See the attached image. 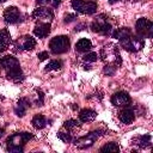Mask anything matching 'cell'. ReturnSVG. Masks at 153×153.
I'll return each instance as SVG.
<instances>
[{"label": "cell", "instance_id": "6da1fadb", "mask_svg": "<svg viewBox=\"0 0 153 153\" xmlns=\"http://www.w3.org/2000/svg\"><path fill=\"white\" fill-rule=\"evenodd\" d=\"M114 38L120 39L121 45L128 50V51H139L141 48H143L145 42L139 36H134L129 27H121L112 32Z\"/></svg>", "mask_w": 153, "mask_h": 153}, {"label": "cell", "instance_id": "7a4b0ae2", "mask_svg": "<svg viewBox=\"0 0 153 153\" xmlns=\"http://www.w3.org/2000/svg\"><path fill=\"white\" fill-rule=\"evenodd\" d=\"M31 139H32L31 133H16L7 139V151L20 153L24 151V148H23L24 143Z\"/></svg>", "mask_w": 153, "mask_h": 153}, {"label": "cell", "instance_id": "3957f363", "mask_svg": "<svg viewBox=\"0 0 153 153\" xmlns=\"http://www.w3.org/2000/svg\"><path fill=\"white\" fill-rule=\"evenodd\" d=\"M100 56L103 59V61H105L108 65H120L121 63V55L118 51V48L115 44H108L104 45L100 50Z\"/></svg>", "mask_w": 153, "mask_h": 153}, {"label": "cell", "instance_id": "277c9868", "mask_svg": "<svg viewBox=\"0 0 153 153\" xmlns=\"http://www.w3.org/2000/svg\"><path fill=\"white\" fill-rule=\"evenodd\" d=\"M71 45V41L68 36L61 35V36H55L54 38H51L50 43H49V48L54 54H63L66 51H68Z\"/></svg>", "mask_w": 153, "mask_h": 153}, {"label": "cell", "instance_id": "5b68a950", "mask_svg": "<svg viewBox=\"0 0 153 153\" xmlns=\"http://www.w3.org/2000/svg\"><path fill=\"white\" fill-rule=\"evenodd\" d=\"M91 29H92V31L98 32L100 35H105V36H108V35H110L112 32L111 24L106 20V17H104L103 14L102 16H98L97 19L92 22Z\"/></svg>", "mask_w": 153, "mask_h": 153}, {"label": "cell", "instance_id": "8992f818", "mask_svg": "<svg viewBox=\"0 0 153 153\" xmlns=\"http://www.w3.org/2000/svg\"><path fill=\"white\" fill-rule=\"evenodd\" d=\"M136 33L141 38H151L153 35V24L147 18H140L135 25Z\"/></svg>", "mask_w": 153, "mask_h": 153}, {"label": "cell", "instance_id": "52a82bcc", "mask_svg": "<svg viewBox=\"0 0 153 153\" xmlns=\"http://www.w3.org/2000/svg\"><path fill=\"white\" fill-rule=\"evenodd\" d=\"M0 65L1 67L6 71V73H12V72H16V71H19L20 69V65H19V61L13 57V56H10V55H6V56H2L0 59Z\"/></svg>", "mask_w": 153, "mask_h": 153}, {"label": "cell", "instance_id": "ba28073f", "mask_svg": "<svg viewBox=\"0 0 153 153\" xmlns=\"http://www.w3.org/2000/svg\"><path fill=\"white\" fill-rule=\"evenodd\" d=\"M100 133H102L100 130L91 131V133H90V134H87L86 136H82V137H80V139L75 140L74 145H75L76 147H79V148H87V147L92 146V145H93V142H94V141H96V140L102 135Z\"/></svg>", "mask_w": 153, "mask_h": 153}, {"label": "cell", "instance_id": "9c48e42d", "mask_svg": "<svg viewBox=\"0 0 153 153\" xmlns=\"http://www.w3.org/2000/svg\"><path fill=\"white\" fill-rule=\"evenodd\" d=\"M32 18L38 19V20H42V22H45V23H49V22L53 20L54 14H53V11L49 10L48 7L41 6V7H37V8L33 10Z\"/></svg>", "mask_w": 153, "mask_h": 153}, {"label": "cell", "instance_id": "30bf717a", "mask_svg": "<svg viewBox=\"0 0 153 153\" xmlns=\"http://www.w3.org/2000/svg\"><path fill=\"white\" fill-rule=\"evenodd\" d=\"M111 103L115 106H129L130 103H131V99H130V96L127 92L120 91V92H116V93L112 94Z\"/></svg>", "mask_w": 153, "mask_h": 153}, {"label": "cell", "instance_id": "8fae6325", "mask_svg": "<svg viewBox=\"0 0 153 153\" xmlns=\"http://www.w3.org/2000/svg\"><path fill=\"white\" fill-rule=\"evenodd\" d=\"M22 14L16 6H10L4 11V19L8 24H16L20 20Z\"/></svg>", "mask_w": 153, "mask_h": 153}, {"label": "cell", "instance_id": "7c38bea8", "mask_svg": "<svg viewBox=\"0 0 153 153\" xmlns=\"http://www.w3.org/2000/svg\"><path fill=\"white\" fill-rule=\"evenodd\" d=\"M33 33L36 37L38 38H44L47 37L49 33H50V23H45V22H42V23H38L35 29H33Z\"/></svg>", "mask_w": 153, "mask_h": 153}, {"label": "cell", "instance_id": "4fadbf2b", "mask_svg": "<svg viewBox=\"0 0 153 153\" xmlns=\"http://www.w3.org/2000/svg\"><path fill=\"white\" fill-rule=\"evenodd\" d=\"M17 44L19 45L20 50H31L36 45V39L31 36H24V37L18 39Z\"/></svg>", "mask_w": 153, "mask_h": 153}, {"label": "cell", "instance_id": "5bb4252c", "mask_svg": "<svg viewBox=\"0 0 153 153\" xmlns=\"http://www.w3.org/2000/svg\"><path fill=\"white\" fill-rule=\"evenodd\" d=\"M118 118H120V121L122 123L130 124L134 121V118H135V114H134V111L131 109L126 108V109H123V110H121L118 112Z\"/></svg>", "mask_w": 153, "mask_h": 153}, {"label": "cell", "instance_id": "9a60e30c", "mask_svg": "<svg viewBox=\"0 0 153 153\" xmlns=\"http://www.w3.org/2000/svg\"><path fill=\"white\" fill-rule=\"evenodd\" d=\"M11 44V35L7 29L0 30V51L6 50Z\"/></svg>", "mask_w": 153, "mask_h": 153}, {"label": "cell", "instance_id": "2e32d148", "mask_svg": "<svg viewBox=\"0 0 153 153\" xmlns=\"http://www.w3.org/2000/svg\"><path fill=\"white\" fill-rule=\"evenodd\" d=\"M29 106H30V102H29L27 99H25V98L19 99V102H18L16 109H14L16 115L19 116V117H23V116L25 115V112H26V110H27Z\"/></svg>", "mask_w": 153, "mask_h": 153}, {"label": "cell", "instance_id": "e0dca14e", "mask_svg": "<svg viewBox=\"0 0 153 153\" xmlns=\"http://www.w3.org/2000/svg\"><path fill=\"white\" fill-rule=\"evenodd\" d=\"M91 48H92V43H91V41L87 39V38H81V39H79V41L76 42V44H75V50L79 51V53H86V51H88Z\"/></svg>", "mask_w": 153, "mask_h": 153}, {"label": "cell", "instance_id": "ac0fdd59", "mask_svg": "<svg viewBox=\"0 0 153 153\" xmlns=\"http://www.w3.org/2000/svg\"><path fill=\"white\" fill-rule=\"evenodd\" d=\"M97 117V112L91 109H84L79 114V118L81 122H91Z\"/></svg>", "mask_w": 153, "mask_h": 153}, {"label": "cell", "instance_id": "d6986e66", "mask_svg": "<svg viewBox=\"0 0 153 153\" xmlns=\"http://www.w3.org/2000/svg\"><path fill=\"white\" fill-rule=\"evenodd\" d=\"M31 123H32V126H33L36 129H42V128L45 127V124H47V120H45V117H44L43 115L37 114V115L33 116Z\"/></svg>", "mask_w": 153, "mask_h": 153}, {"label": "cell", "instance_id": "ffe728a7", "mask_svg": "<svg viewBox=\"0 0 153 153\" xmlns=\"http://www.w3.org/2000/svg\"><path fill=\"white\" fill-rule=\"evenodd\" d=\"M96 11H97V4L94 1H92V0H90V1H85L81 13H84V14H93Z\"/></svg>", "mask_w": 153, "mask_h": 153}, {"label": "cell", "instance_id": "44dd1931", "mask_svg": "<svg viewBox=\"0 0 153 153\" xmlns=\"http://www.w3.org/2000/svg\"><path fill=\"white\" fill-rule=\"evenodd\" d=\"M100 152H111V153H117L120 151V147L116 142H108L106 145H104L100 149Z\"/></svg>", "mask_w": 153, "mask_h": 153}, {"label": "cell", "instance_id": "7402d4cb", "mask_svg": "<svg viewBox=\"0 0 153 153\" xmlns=\"http://www.w3.org/2000/svg\"><path fill=\"white\" fill-rule=\"evenodd\" d=\"M137 146L139 147H141V148H146V147H148L149 145H151V135H148V134H146V135H142V136H140V137H137Z\"/></svg>", "mask_w": 153, "mask_h": 153}, {"label": "cell", "instance_id": "603a6c76", "mask_svg": "<svg viewBox=\"0 0 153 153\" xmlns=\"http://www.w3.org/2000/svg\"><path fill=\"white\" fill-rule=\"evenodd\" d=\"M61 67H62V62H61V61L53 60V61H50V62L45 66V71H47V72H48V71H59V69H61Z\"/></svg>", "mask_w": 153, "mask_h": 153}, {"label": "cell", "instance_id": "cb8c5ba5", "mask_svg": "<svg viewBox=\"0 0 153 153\" xmlns=\"http://www.w3.org/2000/svg\"><path fill=\"white\" fill-rule=\"evenodd\" d=\"M79 126L80 124H79V122L76 120H68V121H66L63 123V127L66 129H68V130H74L76 128H79Z\"/></svg>", "mask_w": 153, "mask_h": 153}, {"label": "cell", "instance_id": "d4e9b609", "mask_svg": "<svg viewBox=\"0 0 153 153\" xmlns=\"http://www.w3.org/2000/svg\"><path fill=\"white\" fill-rule=\"evenodd\" d=\"M72 7L76 11V12H80L82 11V7H84V4H85V0H72Z\"/></svg>", "mask_w": 153, "mask_h": 153}, {"label": "cell", "instance_id": "484cf974", "mask_svg": "<svg viewBox=\"0 0 153 153\" xmlns=\"http://www.w3.org/2000/svg\"><path fill=\"white\" fill-rule=\"evenodd\" d=\"M97 59H98V55H97L96 53H93V51L87 53V54L84 56V60H85L86 62H94V61H97Z\"/></svg>", "mask_w": 153, "mask_h": 153}, {"label": "cell", "instance_id": "4316f807", "mask_svg": "<svg viewBox=\"0 0 153 153\" xmlns=\"http://www.w3.org/2000/svg\"><path fill=\"white\" fill-rule=\"evenodd\" d=\"M57 136H59V139L60 140H62L63 142H71L72 141V136H71V134H68V133H59L57 134Z\"/></svg>", "mask_w": 153, "mask_h": 153}, {"label": "cell", "instance_id": "83f0119b", "mask_svg": "<svg viewBox=\"0 0 153 153\" xmlns=\"http://www.w3.org/2000/svg\"><path fill=\"white\" fill-rule=\"evenodd\" d=\"M104 72H105L108 75H111V74L115 72V66H112V65H106V66L104 67Z\"/></svg>", "mask_w": 153, "mask_h": 153}, {"label": "cell", "instance_id": "f1b7e54d", "mask_svg": "<svg viewBox=\"0 0 153 153\" xmlns=\"http://www.w3.org/2000/svg\"><path fill=\"white\" fill-rule=\"evenodd\" d=\"M37 56H38L39 61H44V60H47L49 57V54H48V51H41V53L37 54Z\"/></svg>", "mask_w": 153, "mask_h": 153}, {"label": "cell", "instance_id": "f546056e", "mask_svg": "<svg viewBox=\"0 0 153 153\" xmlns=\"http://www.w3.org/2000/svg\"><path fill=\"white\" fill-rule=\"evenodd\" d=\"M75 19H76V16L75 14H67L65 17V23H71V22H73Z\"/></svg>", "mask_w": 153, "mask_h": 153}, {"label": "cell", "instance_id": "4dcf8cb0", "mask_svg": "<svg viewBox=\"0 0 153 153\" xmlns=\"http://www.w3.org/2000/svg\"><path fill=\"white\" fill-rule=\"evenodd\" d=\"M50 4L53 5V7H57L61 4V0H50Z\"/></svg>", "mask_w": 153, "mask_h": 153}, {"label": "cell", "instance_id": "1f68e13d", "mask_svg": "<svg viewBox=\"0 0 153 153\" xmlns=\"http://www.w3.org/2000/svg\"><path fill=\"white\" fill-rule=\"evenodd\" d=\"M37 2L39 5H45V4H50V0H37Z\"/></svg>", "mask_w": 153, "mask_h": 153}, {"label": "cell", "instance_id": "d6a6232c", "mask_svg": "<svg viewBox=\"0 0 153 153\" xmlns=\"http://www.w3.org/2000/svg\"><path fill=\"white\" fill-rule=\"evenodd\" d=\"M116 1H118V0H109L110 4H114V2H116Z\"/></svg>", "mask_w": 153, "mask_h": 153}, {"label": "cell", "instance_id": "836d02e7", "mask_svg": "<svg viewBox=\"0 0 153 153\" xmlns=\"http://www.w3.org/2000/svg\"><path fill=\"white\" fill-rule=\"evenodd\" d=\"M1 133H2V130H1V129H0V136H1Z\"/></svg>", "mask_w": 153, "mask_h": 153}, {"label": "cell", "instance_id": "e575fe53", "mask_svg": "<svg viewBox=\"0 0 153 153\" xmlns=\"http://www.w3.org/2000/svg\"><path fill=\"white\" fill-rule=\"evenodd\" d=\"M4 1H5V0H0V4H1V2H4Z\"/></svg>", "mask_w": 153, "mask_h": 153}]
</instances>
